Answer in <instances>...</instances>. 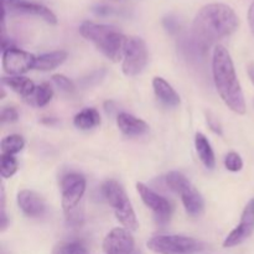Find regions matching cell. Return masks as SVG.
Here are the masks:
<instances>
[{
	"label": "cell",
	"mask_w": 254,
	"mask_h": 254,
	"mask_svg": "<svg viewBox=\"0 0 254 254\" xmlns=\"http://www.w3.org/2000/svg\"><path fill=\"white\" fill-rule=\"evenodd\" d=\"M195 146L201 163H202L207 169L212 170L216 166L215 153H213L212 148H211V144L210 141H208V139L206 138L202 133L196 134Z\"/></svg>",
	"instance_id": "obj_18"
},
{
	"label": "cell",
	"mask_w": 254,
	"mask_h": 254,
	"mask_svg": "<svg viewBox=\"0 0 254 254\" xmlns=\"http://www.w3.org/2000/svg\"><path fill=\"white\" fill-rule=\"evenodd\" d=\"M240 26L235 10L222 2H212L201 7L193 20L192 31L201 45L212 44L232 35Z\"/></svg>",
	"instance_id": "obj_1"
},
{
	"label": "cell",
	"mask_w": 254,
	"mask_h": 254,
	"mask_svg": "<svg viewBox=\"0 0 254 254\" xmlns=\"http://www.w3.org/2000/svg\"><path fill=\"white\" fill-rule=\"evenodd\" d=\"M225 166L228 171H232V173H238L242 170L243 160L240 154L235 153V151L228 153L225 158Z\"/></svg>",
	"instance_id": "obj_25"
},
{
	"label": "cell",
	"mask_w": 254,
	"mask_h": 254,
	"mask_svg": "<svg viewBox=\"0 0 254 254\" xmlns=\"http://www.w3.org/2000/svg\"><path fill=\"white\" fill-rule=\"evenodd\" d=\"M17 205L29 217H40L46 210V205L41 196L30 190H22L17 193Z\"/></svg>",
	"instance_id": "obj_14"
},
{
	"label": "cell",
	"mask_w": 254,
	"mask_h": 254,
	"mask_svg": "<svg viewBox=\"0 0 254 254\" xmlns=\"http://www.w3.org/2000/svg\"><path fill=\"white\" fill-rule=\"evenodd\" d=\"M136 190H138L139 195H140L141 200L145 203L146 207H149L155 213L158 222L160 225L168 223L171 217V212H173L170 202L165 197L156 193L155 191H153L150 188L141 183L136 184Z\"/></svg>",
	"instance_id": "obj_10"
},
{
	"label": "cell",
	"mask_w": 254,
	"mask_h": 254,
	"mask_svg": "<svg viewBox=\"0 0 254 254\" xmlns=\"http://www.w3.org/2000/svg\"><path fill=\"white\" fill-rule=\"evenodd\" d=\"M79 34L91 41L111 61L118 62L123 60L128 37L116 27L84 21L79 26Z\"/></svg>",
	"instance_id": "obj_3"
},
{
	"label": "cell",
	"mask_w": 254,
	"mask_h": 254,
	"mask_svg": "<svg viewBox=\"0 0 254 254\" xmlns=\"http://www.w3.org/2000/svg\"><path fill=\"white\" fill-rule=\"evenodd\" d=\"M212 74L216 89L226 106L235 113L245 114L247 106L236 74L235 64L231 55L221 45H217L213 50Z\"/></svg>",
	"instance_id": "obj_2"
},
{
	"label": "cell",
	"mask_w": 254,
	"mask_h": 254,
	"mask_svg": "<svg viewBox=\"0 0 254 254\" xmlns=\"http://www.w3.org/2000/svg\"><path fill=\"white\" fill-rule=\"evenodd\" d=\"M54 254H88V252L81 242H62L55 247Z\"/></svg>",
	"instance_id": "obj_24"
},
{
	"label": "cell",
	"mask_w": 254,
	"mask_h": 254,
	"mask_svg": "<svg viewBox=\"0 0 254 254\" xmlns=\"http://www.w3.org/2000/svg\"><path fill=\"white\" fill-rule=\"evenodd\" d=\"M117 126L122 133L128 136L143 135L149 130V126L145 122L129 113H119L117 117Z\"/></svg>",
	"instance_id": "obj_15"
},
{
	"label": "cell",
	"mask_w": 254,
	"mask_h": 254,
	"mask_svg": "<svg viewBox=\"0 0 254 254\" xmlns=\"http://www.w3.org/2000/svg\"><path fill=\"white\" fill-rule=\"evenodd\" d=\"M52 96H54V91H52L51 86L49 83H41L40 86H36L35 91L26 99V102L31 106L41 108V107H45L51 101Z\"/></svg>",
	"instance_id": "obj_21"
},
{
	"label": "cell",
	"mask_w": 254,
	"mask_h": 254,
	"mask_svg": "<svg viewBox=\"0 0 254 254\" xmlns=\"http://www.w3.org/2000/svg\"><path fill=\"white\" fill-rule=\"evenodd\" d=\"M1 82L4 86L9 87L12 91L16 92L17 94L22 97L26 101L32 92L35 91L36 86L31 79L26 78V77H20V76H10V77H2Z\"/></svg>",
	"instance_id": "obj_17"
},
{
	"label": "cell",
	"mask_w": 254,
	"mask_h": 254,
	"mask_svg": "<svg viewBox=\"0 0 254 254\" xmlns=\"http://www.w3.org/2000/svg\"><path fill=\"white\" fill-rule=\"evenodd\" d=\"M52 81H54V83L56 84L61 91L68 92V93L69 92H73V82L69 78H67L66 76H64V74H54V76H52Z\"/></svg>",
	"instance_id": "obj_26"
},
{
	"label": "cell",
	"mask_w": 254,
	"mask_h": 254,
	"mask_svg": "<svg viewBox=\"0 0 254 254\" xmlns=\"http://www.w3.org/2000/svg\"><path fill=\"white\" fill-rule=\"evenodd\" d=\"M25 140L22 136L17 135V134H12V135L5 136L0 143V148H1V154H10V155H15V154L20 153L24 149Z\"/></svg>",
	"instance_id": "obj_22"
},
{
	"label": "cell",
	"mask_w": 254,
	"mask_h": 254,
	"mask_svg": "<svg viewBox=\"0 0 254 254\" xmlns=\"http://www.w3.org/2000/svg\"><path fill=\"white\" fill-rule=\"evenodd\" d=\"M247 72H248V76H250L251 81H252V83L254 84V64H251L250 66H248Z\"/></svg>",
	"instance_id": "obj_30"
},
{
	"label": "cell",
	"mask_w": 254,
	"mask_h": 254,
	"mask_svg": "<svg viewBox=\"0 0 254 254\" xmlns=\"http://www.w3.org/2000/svg\"><path fill=\"white\" fill-rule=\"evenodd\" d=\"M86 179L83 175L77 173L67 174L61 181V196L62 207L67 217L72 216L73 211L78 206L79 201L86 192Z\"/></svg>",
	"instance_id": "obj_7"
},
{
	"label": "cell",
	"mask_w": 254,
	"mask_h": 254,
	"mask_svg": "<svg viewBox=\"0 0 254 254\" xmlns=\"http://www.w3.org/2000/svg\"><path fill=\"white\" fill-rule=\"evenodd\" d=\"M165 183L170 188V190L181 196L184 207L189 215L197 217L203 212L205 202H203L202 196L183 174L178 171H171L165 176Z\"/></svg>",
	"instance_id": "obj_5"
},
{
	"label": "cell",
	"mask_w": 254,
	"mask_h": 254,
	"mask_svg": "<svg viewBox=\"0 0 254 254\" xmlns=\"http://www.w3.org/2000/svg\"><path fill=\"white\" fill-rule=\"evenodd\" d=\"M19 118V113L14 107H4L0 112V122L1 123H11L16 122Z\"/></svg>",
	"instance_id": "obj_27"
},
{
	"label": "cell",
	"mask_w": 254,
	"mask_h": 254,
	"mask_svg": "<svg viewBox=\"0 0 254 254\" xmlns=\"http://www.w3.org/2000/svg\"><path fill=\"white\" fill-rule=\"evenodd\" d=\"M248 22H250L251 31L254 34V1L250 6V10H248Z\"/></svg>",
	"instance_id": "obj_29"
},
{
	"label": "cell",
	"mask_w": 254,
	"mask_h": 254,
	"mask_svg": "<svg viewBox=\"0 0 254 254\" xmlns=\"http://www.w3.org/2000/svg\"><path fill=\"white\" fill-rule=\"evenodd\" d=\"M36 56L16 47L2 51V68L10 76H21L35 67Z\"/></svg>",
	"instance_id": "obj_9"
},
{
	"label": "cell",
	"mask_w": 254,
	"mask_h": 254,
	"mask_svg": "<svg viewBox=\"0 0 254 254\" xmlns=\"http://www.w3.org/2000/svg\"><path fill=\"white\" fill-rule=\"evenodd\" d=\"M148 248L158 254H195L201 252L205 245L185 236H155L148 241Z\"/></svg>",
	"instance_id": "obj_6"
},
{
	"label": "cell",
	"mask_w": 254,
	"mask_h": 254,
	"mask_svg": "<svg viewBox=\"0 0 254 254\" xmlns=\"http://www.w3.org/2000/svg\"><path fill=\"white\" fill-rule=\"evenodd\" d=\"M148 64V49L140 37H128L122 68L126 76L134 77L140 73Z\"/></svg>",
	"instance_id": "obj_8"
},
{
	"label": "cell",
	"mask_w": 254,
	"mask_h": 254,
	"mask_svg": "<svg viewBox=\"0 0 254 254\" xmlns=\"http://www.w3.org/2000/svg\"><path fill=\"white\" fill-rule=\"evenodd\" d=\"M66 59L67 52L64 51H52L42 54L36 57L34 68L39 69V71H51L64 64Z\"/></svg>",
	"instance_id": "obj_19"
},
{
	"label": "cell",
	"mask_w": 254,
	"mask_h": 254,
	"mask_svg": "<svg viewBox=\"0 0 254 254\" xmlns=\"http://www.w3.org/2000/svg\"><path fill=\"white\" fill-rule=\"evenodd\" d=\"M153 88L154 92H155L156 98L160 102H163L164 104H166V106L176 107L180 104V97H179V94L171 87V84H169L161 77H155L153 79Z\"/></svg>",
	"instance_id": "obj_16"
},
{
	"label": "cell",
	"mask_w": 254,
	"mask_h": 254,
	"mask_svg": "<svg viewBox=\"0 0 254 254\" xmlns=\"http://www.w3.org/2000/svg\"><path fill=\"white\" fill-rule=\"evenodd\" d=\"M0 226H1V231H5L7 227V217L5 213V196H4V189L1 188V215H0Z\"/></svg>",
	"instance_id": "obj_28"
},
{
	"label": "cell",
	"mask_w": 254,
	"mask_h": 254,
	"mask_svg": "<svg viewBox=\"0 0 254 254\" xmlns=\"http://www.w3.org/2000/svg\"><path fill=\"white\" fill-rule=\"evenodd\" d=\"M102 193L107 202L113 208L116 217L127 230L136 231L139 227L135 212H134L128 195L123 186L116 180H108L102 186Z\"/></svg>",
	"instance_id": "obj_4"
},
{
	"label": "cell",
	"mask_w": 254,
	"mask_h": 254,
	"mask_svg": "<svg viewBox=\"0 0 254 254\" xmlns=\"http://www.w3.org/2000/svg\"><path fill=\"white\" fill-rule=\"evenodd\" d=\"M254 232V198L247 203L241 217V222L223 242L225 248H233L241 245L252 236Z\"/></svg>",
	"instance_id": "obj_13"
},
{
	"label": "cell",
	"mask_w": 254,
	"mask_h": 254,
	"mask_svg": "<svg viewBox=\"0 0 254 254\" xmlns=\"http://www.w3.org/2000/svg\"><path fill=\"white\" fill-rule=\"evenodd\" d=\"M73 124L82 130H89L101 124V116L97 109L86 108L74 116Z\"/></svg>",
	"instance_id": "obj_20"
},
{
	"label": "cell",
	"mask_w": 254,
	"mask_h": 254,
	"mask_svg": "<svg viewBox=\"0 0 254 254\" xmlns=\"http://www.w3.org/2000/svg\"><path fill=\"white\" fill-rule=\"evenodd\" d=\"M4 11L14 12V14L32 15V16L41 17L42 20L50 25L57 24V17L51 10L45 5L39 2L29 1V0H2Z\"/></svg>",
	"instance_id": "obj_11"
},
{
	"label": "cell",
	"mask_w": 254,
	"mask_h": 254,
	"mask_svg": "<svg viewBox=\"0 0 254 254\" xmlns=\"http://www.w3.org/2000/svg\"><path fill=\"white\" fill-rule=\"evenodd\" d=\"M103 251L106 254H138L133 236L127 228L112 230L104 238Z\"/></svg>",
	"instance_id": "obj_12"
},
{
	"label": "cell",
	"mask_w": 254,
	"mask_h": 254,
	"mask_svg": "<svg viewBox=\"0 0 254 254\" xmlns=\"http://www.w3.org/2000/svg\"><path fill=\"white\" fill-rule=\"evenodd\" d=\"M17 160L14 155L1 154L0 155V174L4 179H10L17 171Z\"/></svg>",
	"instance_id": "obj_23"
}]
</instances>
